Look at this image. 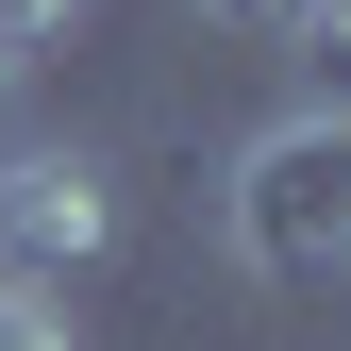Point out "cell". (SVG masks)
Wrapping results in <instances>:
<instances>
[{"mask_svg":"<svg viewBox=\"0 0 351 351\" xmlns=\"http://www.w3.org/2000/svg\"><path fill=\"white\" fill-rule=\"evenodd\" d=\"M217 234H234L251 285H351V117H268V134L234 151V184H217Z\"/></svg>","mask_w":351,"mask_h":351,"instance_id":"cell-1","label":"cell"},{"mask_svg":"<svg viewBox=\"0 0 351 351\" xmlns=\"http://www.w3.org/2000/svg\"><path fill=\"white\" fill-rule=\"evenodd\" d=\"M67 17H101V0H0V51H51Z\"/></svg>","mask_w":351,"mask_h":351,"instance_id":"cell-5","label":"cell"},{"mask_svg":"<svg viewBox=\"0 0 351 351\" xmlns=\"http://www.w3.org/2000/svg\"><path fill=\"white\" fill-rule=\"evenodd\" d=\"M101 251H117V167L84 134H17V151H0V285L67 301Z\"/></svg>","mask_w":351,"mask_h":351,"instance_id":"cell-2","label":"cell"},{"mask_svg":"<svg viewBox=\"0 0 351 351\" xmlns=\"http://www.w3.org/2000/svg\"><path fill=\"white\" fill-rule=\"evenodd\" d=\"M184 17H217V34H285V0H184Z\"/></svg>","mask_w":351,"mask_h":351,"instance_id":"cell-6","label":"cell"},{"mask_svg":"<svg viewBox=\"0 0 351 351\" xmlns=\"http://www.w3.org/2000/svg\"><path fill=\"white\" fill-rule=\"evenodd\" d=\"M285 51H301V67H318V117H351V0H335V17H301V34H285Z\"/></svg>","mask_w":351,"mask_h":351,"instance_id":"cell-3","label":"cell"},{"mask_svg":"<svg viewBox=\"0 0 351 351\" xmlns=\"http://www.w3.org/2000/svg\"><path fill=\"white\" fill-rule=\"evenodd\" d=\"M0 351H84L67 301H34V285H0Z\"/></svg>","mask_w":351,"mask_h":351,"instance_id":"cell-4","label":"cell"}]
</instances>
